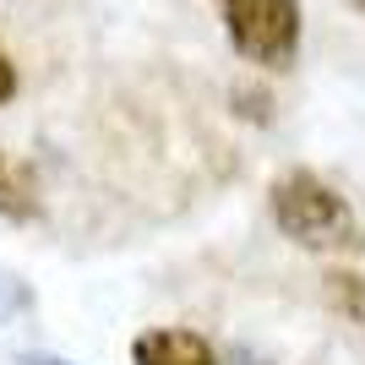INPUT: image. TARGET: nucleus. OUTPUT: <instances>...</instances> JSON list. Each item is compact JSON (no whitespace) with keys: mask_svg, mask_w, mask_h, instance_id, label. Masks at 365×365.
<instances>
[{"mask_svg":"<svg viewBox=\"0 0 365 365\" xmlns=\"http://www.w3.org/2000/svg\"><path fill=\"white\" fill-rule=\"evenodd\" d=\"M267 207H273V224L305 251H354L360 245L354 207L311 169L278 175L273 191H267Z\"/></svg>","mask_w":365,"mask_h":365,"instance_id":"nucleus-1","label":"nucleus"},{"mask_svg":"<svg viewBox=\"0 0 365 365\" xmlns=\"http://www.w3.org/2000/svg\"><path fill=\"white\" fill-rule=\"evenodd\" d=\"M224 33L235 55H245L251 66H284L300 49V0H218Z\"/></svg>","mask_w":365,"mask_h":365,"instance_id":"nucleus-2","label":"nucleus"},{"mask_svg":"<svg viewBox=\"0 0 365 365\" xmlns=\"http://www.w3.org/2000/svg\"><path fill=\"white\" fill-rule=\"evenodd\" d=\"M131 365H218L213 344L185 327H148L131 344Z\"/></svg>","mask_w":365,"mask_h":365,"instance_id":"nucleus-3","label":"nucleus"},{"mask_svg":"<svg viewBox=\"0 0 365 365\" xmlns=\"http://www.w3.org/2000/svg\"><path fill=\"white\" fill-rule=\"evenodd\" d=\"M0 218H11V224L38 218V175L11 153H0Z\"/></svg>","mask_w":365,"mask_h":365,"instance_id":"nucleus-4","label":"nucleus"},{"mask_svg":"<svg viewBox=\"0 0 365 365\" xmlns=\"http://www.w3.org/2000/svg\"><path fill=\"white\" fill-rule=\"evenodd\" d=\"M327 300H333V311L338 317H349V322H360L365 327V273H327Z\"/></svg>","mask_w":365,"mask_h":365,"instance_id":"nucleus-5","label":"nucleus"},{"mask_svg":"<svg viewBox=\"0 0 365 365\" xmlns=\"http://www.w3.org/2000/svg\"><path fill=\"white\" fill-rule=\"evenodd\" d=\"M16 98V66H11V55L0 49V104H11Z\"/></svg>","mask_w":365,"mask_h":365,"instance_id":"nucleus-6","label":"nucleus"},{"mask_svg":"<svg viewBox=\"0 0 365 365\" xmlns=\"http://www.w3.org/2000/svg\"><path fill=\"white\" fill-rule=\"evenodd\" d=\"M22 365H71V360H61V354H22Z\"/></svg>","mask_w":365,"mask_h":365,"instance_id":"nucleus-7","label":"nucleus"},{"mask_svg":"<svg viewBox=\"0 0 365 365\" xmlns=\"http://www.w3.org/2000/svg\"><path fill=\"white\" fill-rule=\"evenodd\" d=\"M6 294H11V278H0V305H6Z\"/></svg>","mask_w":365,"mask_h":365,"instance_id":"nucleus-8","label":"nucleus"},{"mask_svg":"<svg viewBox=\"0 0 365 365\" xmlns=\"http://www.w3.org/2000/svg\"><path fill=\"white\" fill-rule=\"evenodd\" d=\"M354 11H365V0H354Z\"/></svg>","mask_w":365,"mask_h":365,"instance_id":"nucleus-9","label":"nucleus"}]
</instances>
